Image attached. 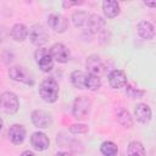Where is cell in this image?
<instances>
[{"label": "cell", "instance_id": "1", "mask_svg": "<svg viewBox=\"0 0 156 156\" xmlns=\"http://www.w3.org/2000/svg\"><path fill=\"white\" fill-rule=\"evenodd\" d=\"M39 94L46 102H55L58 98V83L54 78H46L40 83Z\"/></svg>", "mask_w": 156, "mask_h": 156}, {"label": "cell", "instance_id": "2", "mask_svg": "<svg viewBox=\"0 0 156 156\" xmlns=\"http://www.w3.org/2000/svg\"><path fill=\"white\" fill-rule=\"evenodd\" d=\"M35 62L39 66V68L43 72H49L54 67V58L51 56L50 49H45V48H40L35 51Z\"/></svg>", "mask_w": 156, "mask_h": 156}, {"label": "cell", "instance_id": "3", "mask_svg": "<svg viewBox=\"0 0 156 156\" xmlns=\"http://www.w3.org/2000/svg\"><path fill=\"white\" fill-rule=\"evenodd\" d=\"M1 100V110L7 115H13L18 111L20 102L16 96V94L11 91H4L0 96Z\"/></svg>", "mask_w": 156, "mask_h": 156}, {"label": "cell", "instance_id": "4", "mask_svg": "<svg viewBox=\"0 0 156 156\" xmlns=\"http://www.w3.org/2000/svg\"><path fill=\"white\" fill-rule=\"evenodd\" d=\"M29 39L35 46H41L48 41L49 34L41 24H34L29 29Z\"/></svg>", "mask_w": 156, "mask_h": 156}, {"label": "cell", "instance_id": "5", "mask_svg": "<svg viewBox=\"0 0 156 156\" xmlns=\"http://www.w3.org/2000/svg\"><path fill=\"white\" fill-rule=\"evenodd\" d=\"M90 111V100L85 96H78L73 102V116L77 119L84 118Z\"/></svg>", "mask_w": 156, "mask_h": 156}, {"label": "cell", "instance_id": "6", "mask_svg": "<svg viewBox=\"0 0 156 156\" xmlns=\"http://www.w3.org/2000/svg\"><path fill=\"white\" fill-rule=\"evenodd\" d=\"M9 76L11 79L16 80V82H21V83H24L27 85H33L34 84V79L32 78V76L26 71L24 67H21V66H13V67H10L9 69Z\"/></svg>", "mask_w": 156, "mask_h": 156}, {"label": "cell", "instance_id": "7", "mask_svg": "<svg viewBox=\"0 0 156 156\" xmlns=\"http://www.w3.org/2000/svg\"><path fill=\"white\" fill-rule=\"evenodd\" d=\"M85 66H87L88 73L94 74L96 77H101L105 73V65H104L102 60L98 55H90L87 58Z\"/></svg>", "mask_w": 156, "mask_h": 156}, {"label": "cell", "instance_id": "8", "mask_svg": "<svg viewBox=\"0 0 156 156\" xmlns=\"http://www.w3.org/2000/svg\"><path fill=\"white\" fill-rule=\"evenodd\" d=\"M48 24L57 33H63L68 27V20L60 13H51L48 17Z\"/></svg>", "mask_w": 156, "mask_h": 156}, {"label": "cell", "instance_id": "9", "mask_svg": "<svg viewBox=\"0 0 156 156\" xmlns=\"http://www.w3.org/2000/svg\"><path fill=\"white\" fill-rule=\"evenodd\" d=\"M32 122L38 128H49L52 123V118L46 111L35 110L32 112Z\"/></svg>", "mask_w": 156, "mask_h": 156}, {"label": "cell", "instance_id": "10", "mask_svg": "<svg viewBox=\"0 0 156 156\" xmlns=\"http://www.w3.org/2000/svg\"><path fill=\"white\" fill-rule=\"evenodd\" d=\"M51 56L55 61L60 63H66L69 60V51L62 43H56L50 48Z\"/></svg>", "mask_w": 156, "mask_h": 156}, {"label": "cell", "instance_id": "11", "mask_svg": "<svg viewBox=\"0 0 156 156\" xmlns=\"http://www.w3.org/2000/svg\"><path fill=\"white\" fill-rule=\"evenodd\" d=\"M108 83L113 89H121L127 85V76L121 69H113L108 74Z\"/></svg>", "mask_w": 156, "mask_h": 156}, {"label": "cell", "instance_id": "12", "mask_svg": "<svg viewBox=\"0 0 156 156\" xmlns=\"http://www.w3.org/2000/svg\"><path fill=\"white\" fill-rule=\"evenodd\" d=\"M26 138V129L22 124H12L9 128V139L12 144L20 145Z\"/></svg>", "mask_w": 156, "mask_h": 156}, {"label": "cell", "instance_id": "13", "mask_svg": "<svg viewBox=\"0 0 156 156\" xmlns=\"http://www.w3.org/2000/svg\"><path fill=\"white\" fill-rule=\"evenodd\" d=\"M30 144H32V146L35 150L44 151V150H46L49 147L50 140H49V138L46 136L45 133H43V132H35L30 136Z\"/></svg>", "mask_w": 156, "mask_h": 156}, {"label": "cell", "instance_id": "14", "mask_svg": "<svg viewBox=\"0 0 156 156\" xmlns=\"http://www.w3.org/2000/svg\"><path fill=\"white\" fill-rule=\"evenodd\" d=\"M134 115L139 122L147 123L151 119V108L146 104H138L134 108Z\"/></svg>", "mask_w": 156, "mask_h": 156}, {"label": "cell", "instance_id": "15", "mask_svg": "<svg viewBox=\"0 0 156 156\" xmlns=\"http://www.w3.org/2000/svg\"><path fill=\"white\" fill-rule=\"evenodd\" d=\"M87 27L91 33H99L105 28V21L99 15H90Z\"/></svg>", "mask_w": 156, "mask_h": 156}, {"label": "cell", "instance_id": "16", "mask_svg": "<svg viewBox=\"0 0 156 156\" xmlns=\"http://www.w3.org/2000/svg\"><path fill=\"white\" fill-rule=\"evenodd\" d=\"M138 33L143 39H152L155 37V27L147 21H140L138 23Z\"/></svg>", "mask_w": 156, "mask_h": 156}, {"label": "cell", "instance_id": "17", "mask_svg": "<svg viewBox=\"0 0 156 156\" xmlns=\"http://www.w3.org/2000/svg\"><path fill=\"white\" fill-rule=\"evenodd\" d=\"M10 34H11V37H12L13 40H16V41H23L27 38V35L29 34V32H28V29H27V27L24 24L16 23V24L12 26Z\"/></svg>", "mask_w": 156, "mask_h": 156}, {"label": "cell", "instance_id": "18", "mask_svg": "<svg viewBox=\"0 0 156 156\" xmlns=\"http://www.w3.org/2000/svg\"><path fill=\"white\" fill-rule=\"evenodd\" d=\"M102 11L107 18H113L119 13V4L117 1L106 0L102 2Z\"/></svg>", "mask_w": 156, "mask_h": 156}, {"label": "cell", "instance_id": "19", "mask_svg": "<svg viewBox=\"0 0 156 156\" xmlns=\"http://www.w3.org/2000/svg\"><path fill=\"white\" fill-rule=\"evenodd\" d=\"M127 154H128V156H146L145 147L143 146V144L140 141H136V140L130 141L128 144Z\"/></svg>", "mask_w": 156, "mask_h": 156}, {"label": "cell", "instance_id": "20", "mask_svg": "<svg viewBox=\"0 0 156 156\" xmlns=\"http://www.w3.org/2000/svg\"><path fill=\"white\" fill-rule=\"evenodd\" d=\"M85 79H87V73H84L83 71H73L71 74V82L78 89L85 88Z\"/></svg>", "mask_w": 156, "mask_h": 156}, {"label": "cell", "instance_id": "21", "mask_svg": "<svg viewBox=\"0 0 156 156\" xmlns=\"http://www.w3.org/2000/svg\"><path fill=\"white\" fill-rule=\"evenodd\" d=\"M100 151L104 156H116L118 152V147L113 141H104L100 146Z\"/></svg>", "mask_w": 156, "mask_h": 156}, {"label": "cell", "instance_id": "22", "mask_svg": "<svg viewBox=\"0 0 156 156\" xmlns=\"http://www.w3.org/2000/svg\"><path fill=\"white\" fill-rule=\"evenodd\" d=\"M89 16L87 12L84 11H76L72 16V22L76 27H83V26H87L88 23V20H89Z\"/></svg>", "mask_w": 156, "mask_h": 156}, {"label": "cell", "instance_id": "23", "mask_svg": "<svg viewBox=\"0 0 156 156\" xmlns=\"http://www.w3.org/2000/svg\"><path fill=\"white\" fill-rule=\"evenodd\" d=\"M117 121L119 122V124H122L126 128H130L133 126V118L130 117L129 112L123 108L117 112Z\"/></svg>", "mask_w": 156, "mask_h": 156}, {"label": "cell", "instance_id": "24", "mask_svg": "<svg viewBox=\"0 0 156 156\" xmlns=\"http://www.w3.org/2000/svg\"><path fill=\"white\" fill-rule=\"evenodd\" d=\"M101 87V80L100 77H96L94 74L87 73V79H85V88L89 90H98Z\"/></svg>", "mask_w": 156, "mask_h": 156}, {"label": "cell", "instance_id": "25", "mask_svg": "<svg viewBox=\"0 0 156 156\" xmlns=\"http://www.w3.org/2000/svg\"><path fill=\"white\" fill-rule=\"evenodd\" d=\"M88 130H89V128L85 124H79L78 123V124H72L69 127V132L73 133V134H84Z\"/></svg>", "mask_w": 156, "mask_h": 156}, {"label": "cell", "instance_id": "26", "mask_svg": "<svg viewBox=\"0 0 156 156\" xmlns=\"http://www.w3.org/2000/svg\"><path fill=\"white\" fill-rule=\"evenodd\" d=\"M127 88H128V89H127V93H128L132 98H134V99H135V98L139 99V98H141V96L144 95V91H143V90H138V89L135 90L134 88H132V87H129V85H128Z\"/></svg>", "mask_w": 156, "mask_h": 156}, {"label": "cell", "instance_id": "27", "mask_svg": "<svg viewBox=\"0 0 156 156\" xmlns=\"http://www.w3.org/2000/svg\"><path fill=\"white\" fill-rule=\"evenodd\" d=\"M79 4H82V2H78V1H74V2H72V1H66V2H63L62 5H63L65 7H71V6H74V5H79Z\"/></svg>", "mask_w": 156, "mask_h": 156}, {"label": "cell", "instance_id": "28", "mask_svg": "<svg viewBox=\"0 0 156 156\" xmlns=\"http://www.w3.org/2000/svg\"><path fill=\"white\" fill-rule=\"evenodd\" d=\"M21 156H35V154L33 151H30V150H26V151H23L21 154Z\"/></svg>", "mask_w": 156, "mask_h": 156}, {"label": "cell", "instance_id": "29", "mask_svg": "<svg viewBox=\"0 0 156 156\" xmlns=\"http://www.w3.org/2000/svg\"><path fill=\"white\" fill-rule=\"evenodd\" d=\"M144 4L149 7H156V1H144Z\"/></svg>", "mask_w": 156, "mask_h": 156}, {"label": "cell", "instance_id": "30", "mask_svg": "<svg viewBox=\"0 0 156 156\" xmlns=\"http://www.w3.org/2000/svg\"><path fill=\"white\" fill-rule=\"evenodd\" d=\"M56 156H72L69 152H66V151H62V152H58Z\"/></svg>", "mask_w": 156, "mask_h": 156}]
</instances>
